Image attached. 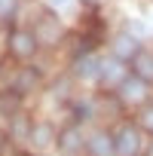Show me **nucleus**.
<instances>
[{"label":"nucleus","mask_w":153,"mask_h":156,"mask_svg":"<svg viewBox=\"0 0 153 156\" xmlns=\"http://www.w3.org/2000/svg\"><path fill=\"white\" fill-rule=\"evenodd\" d=\"M113 150L116 156H138L141 150V135L135 126H119V132L113 135Z\"/></svg>","instance_id":"nucleus-1"},{"label":"nucleus","mask_w":153,"mask_h":156,"mask_svg":"<svg viewBox=\"0 0 153 156\" xmlns=\"http://www.w3.org/2000/svg\"><path fill=\"white\" fill-rule=\"evenodd\" d=\"M9 52L16 58H31L37 52V37L31 31H12L9 34Z\"/></svg>","instance_id":"nucleus-2"},{"label":"nucleus","mask_w":153,"mask_h":156,"mask_svg":"<svg viewBox=\"0 0 153 156\" xmlns=\"http://www.w3.org/2000/svg\"><path fill=\"white\" fill-rule=\"evenodd\" d=\"M37 28H40V31H37V34H40V43H46V46H55V43L61 40V34H64V31H61V22H58L52 12H43V16L37 19Z\"/></svg>","instance_id":"nucleus-3"},{"label":"nucleus","mask_w":153,"mask_h":156,"mask_svg":"<svg viewBox=\"0 0 153 156\" xmlns=\"http://www.w3.org/2000/svg\"><path fill=\"white\" fill-rule=\"evenodd\" d=\"M119 95H123V101H144L147 98V83L141 76H126L123 86H119Z\"/></svg>","instance_id":"nucleus-4"},{"label":"nucleus","mask_w":153,"mask_h":156,"mask_svg":"<svg viewBox=\"0 0 153 156\" xmlns=\"http://www.w3.org/2000/svg\"><path fill=\"white\" fill-rule=\"evenodd\" d=\"M113 49H116L119 58H132V55L141 52V49H138V40H135L132 34H119V37L113 40Z\"/></svg>","instance_id":"nucleus-5"},{"label":"nucleus","mask_w":153,"mask_h":156,"mask_svg":"<svg viewBox=\"0 0 153 156\" xmlns=\"http://www.w3.org/2000/svg\"><path fill=\"white\" fill-rule=\"evenodd\" d=\"M135 76H141L144 83L153 80V55L150 52H138L135 55Z\"/></svg>","instance_id":"nucleus-6"},{"label":"nucleus","mask_w":153,"mask_h":156,"mask_svg":"<svg viewBox=\"0 0 153 156\" xmlns=\"http://www.w3.org/2000/svg\"><path fill=\"white\" fill-rule=\"evenodd\" d=\"M89 153H92V156H110V153H113V138L104 135V132H98V135L89 141Z\"/></svg>","instance_id":"nucleus-7"},{"label":"nucleus","mask_w":153,"mask_h":156,"mask_svg":"<svg viewBox=\"0 0 153 156\" xmlns=\"http://www.w3.org/2000/svg\"><path fill=\"white\" fill-rule=\"evenodd\" d=\"M58 144H61V150H64V153H76V150L83 147V135H80V132H76V129L70 126V129H64V132H61Z\"/></svg>","instance_id":"nucleus-8"},{"label":"nucleus","mask_w":153,"mask_h":156,"mask_svg":"<svg viewBox=\"0 0 153 156\" xmlns=\"http://www.w3.org/2000/svg\"><path fill=\"white\" fill-rule=\"evenodd\" d=\"M101 73V61L95 58V55H83L80 61H76V76H98Z\"/></svg>","instance_id":"nucleus-9"},{"label":"nucleus","mask_w":153,"mask_h":156,"mask_svg":"<svg viewBox=\"0 0 153 156\" xmlns=\"http://www.w3.org/2000/svg\"><path fill=\"white\" fill-rule=\"evenodd\" d=\"M16 104H19V92H16V89H12V92H6V95H0V110H3V113L16 110Z\"/></svg>","instance_id":"nucleus-10"},{"label":"nucleus","mask_w":153,"mask_h":156,"mask_svg":"<svg viewBox=\"0 0 153 156\" xmlns=\"http://www.w3.org/2000/svg\"><path fill=\"white\" fill-rule=\"evenodd\" d=\"M34 76H37L34 70H22V73H19V86H16V92H25V89H31V86H34Z\"/></svg>","instance_id":"nucleus-11"},{"label":"nucleus","mask_w":153,"mask_h":156,"mask_svg":"<svg viewBox=\"0 0 153 156\" xmlns=\"http://www.w3.org/2000/svg\"><path fill=\"white\" fill-rule=\"evenodd\" d=\"M101 73L107 76V80H123V67L113 64V61H110V64H101Z\"/></svg>","instance_id":"nucleus-12"},{"label":"nucleus","mask_w":153,"mask_h":156,"mask_svg":"<svg viewBox=\"0 0 153 156\" xmlns=\"http://www.w3.org/2000/svg\"><path fill=\"white\" fill-rule=\"evenodd\" d=\"M141 126H144L147 132H153V104H150V107L141 113Z\"/></svg>","instance_id":"nucleus-13"},{"label":"nucleus","mask_w":153,"mask_h":156,"mask_svg":"<svg viewBox=\"0 0 153 156\" xmlns=\"http://www.w3.org/2000/svg\"><path fill=\"white\" fill-rule=\"evenodd\" d=\"M34 141H37V144H46V141H49V129H46V126L34 129Z\"/></svg>","instance_id":"nucleus-14"},{"label":"nucleus","mask_w":153,"mask_h":156,"mask_svg":"<svg viewBox=\"0 0 153 156\" xmlns=\"http://www.w3.org/2000/svg\"><path fill=\"white\" fill-rule=\"evenodd\" d=\"M52 3H67V0H52Z\"/></svg>","instance_id":"nucleus-15"}]
</instances>
